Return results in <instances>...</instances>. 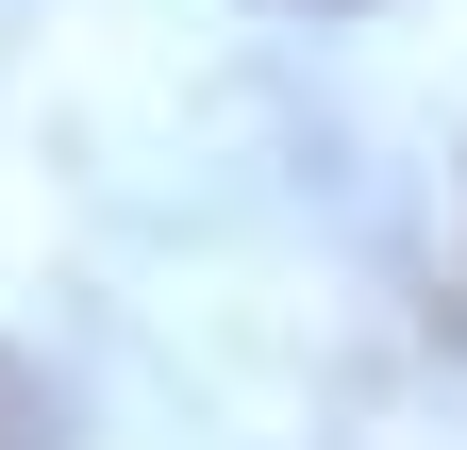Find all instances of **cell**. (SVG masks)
<instances>
[{"instance_id":"6da1fadb","label":"cell","mask_w":467,"mask_h":450,"mask_svg":"<svg viewBox=\"0 0 467 450\" xmlns=\"http://www.w3.org/2000/svg\"><path fill=\"white\" fill-rule=\"evenodd\" d=\"M50 434H67V401H50V384L0 351V450H50Z\"/></svg>"},{"instance_id":"7a4b0ae2","label":"cell","mask_w":467,"mask_h":450,"mask_svg":"<svg viewBox=\"0 0 467 450\" xmlns=\"http://www.w3.org/2000/svg\"><path fill=\"white\" fill-rule=\"evenodd\" d=\"M284 17H368V0H284Z\"/></svg>"}]
</instances>
